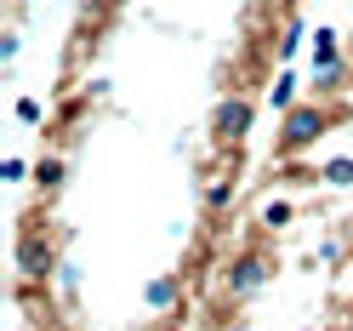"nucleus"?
<instances>
[{
    "mask_svg": "<svg viewBox=\"0 0 353 331\" xmlns=\"http://www.w3.org/2000/svg\"><path fill=\"white\" fill-rule=\"evenodd\" d=\"M262 223H268V229L291 223V206H285V200H268V206H262Z\"/></svg>",
    "mask_w": 353,
    "mask_h": 331,
    "instance_id": "nucleus-6",
    "label": "nucleus"
},
{
    "mask_svg": "<svg viewBox=\"0 0 353 331\" xmlns=\"http://www.w3.org/2000/svg\"><path fill=\"white\" fill-rule=\"evenodd\" d=\"M234 331H245V325H234Z\"/></svg>",
    "mask_w": 353,
    "mask_h": 331,
    "instance_id": "nucleus-11",
    "label": "nucleus"
},
{
    "mask_svg": "<svg viewBox=\"0 0 353 331\" xmlns=\"http://www.w3.org/2000/svg\"><path fill=\"white\" fill-rule=\"evenodd\" d=\"M319 178H325V183H336V189H347V183H353V160H330Z\"/></svg>",
    "mask_w": 353,
    "mask_h": 331,
    "instance_id": "nucleus-5",
    "label": "nucleus"
},
{
    "mask_svg": "<svg viewBox=\"0 0 353 331\" xmlns=\"http://www.w3.org/2000/svg\"><path fill=\"white\" fill-rule=\"evenodd\" d=\"M262 280H268V269H262V257H239L234 269H228V297H245V292H256Z\"/></svg>",
    "mask_w": 353,
    "mask_h": 331,
    "instance_id": "nucleus-3",
    "label": "nucleus"
},
{
    "mask_svg": "<svg viewBox=\"0 0 353 331\" xmlns=\"http://www.w3.org/2000/svg\"><path fill=\"white\" fill-rule=\"evenodd\" d=\"M34 178L46 183V189H57V183H63V160H40V171H34Z\"/></svg>",
    "mask_w": 353,
    "mask_h": 331,
    "instance_id": "nucleus-9",
    "label": "nucleus"
},
{
    "mask_svg": "<svg viewBox=\"0 0 353 331\" xmlns=\"http://www.w3.org/2000/svg\"><path fill=\"white\" fill-rule=\"evenodd\" d=\"M325 131V115H319V103H302V108H285V131H279V149L285 154H296L307 149Z\"/></svg>",
    "mask_w": 353,
    "mask_h": 331,
    "instance_id": "nucleus-1",
    "label": "nucleus"
},
{
    "mask_svg": "<svg viewBox=\"0 0 353 331\" xmlns=\"http://www.w3.org/2000/svg\"><path fill=\"white\" fill-rule=\"evenodd\" d=\"M291 97H296V80L279 75V86H274V108H291Z\"/></svg>",
    "mask_w": 353,
    "mask_h": 331,
    "instance_id": "nucleus-8",
    "label": "nucleus"
},
{
    "mask_svg": "<svg viewBox=\"0 0 353 331\" xmlns=\"http://www.w3.org/2000/svg\"><path fill=\"white\" fill-rule=\"evenodd\" d=\"M245 131H251V103H245V97H228L223 108H216V138H223V143H239Z\"/></svg>",
    "mask_w": 353,
    "mask_h": 331,
    "instance_id": "nucleus-2",
    "label": "nucleus"
},
{
    "mask_svg": "<svg viewBox=\"0 0 353 331\" xmlns=\"http://www.w3.org/2000/svg\"><path fill=\"white\" fill-rule=\"evenodd\" d=\"M17 120H29V126H34V120H40V103H34V97H23V103H17Z\"/></svg>",
    "mask_w": 353,
    "mask_h": 331,
    "instance_id": "nucleus-10",
    "label": "nucleus"
},
{
    "mask_svg": "<svg viewBox=\"0 0 353 331\" xmlns=\"http://www.w3.org/2000/svg\"><path fill=\"white\" fill-rule=\"evenodd\" d=\"M171 297H176V280H154V285H148V303H154V308H165Z\"/></svg>",
    "mask_w": 353,
    "mask_h": 331,
    "instance_id": "nucleus-7",
    "label": "nucleus"
},
{
    "mask_svg": "<svg viewBox=\"0 0 353 331\" xmlns=\"http://www.w3.org/2000/svg\"><path fill=\"white\" fill-rule=\"evenodd\" d=\"M314 69H319V75H325V69H336V35H330V29L314 35Z\"/></svg>",
    "mask_w": 353,
    "mask_h": 331,
    "instance_id": "nucleus-4",
    "label": "nucleus"
}]
</instances>
